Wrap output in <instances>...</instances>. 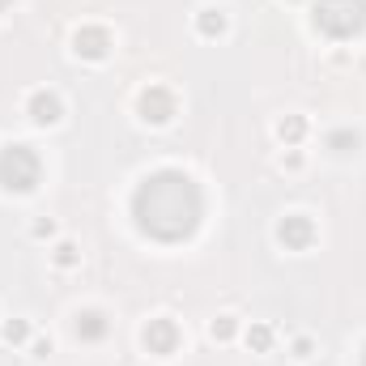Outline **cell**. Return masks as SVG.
<instances>
[{
  "mask_svg": "<svg viewBox=\"0 0 366 366\" xmlns=\"http://www.w3.org/2000/svg\"><path fill=\"white\" fill-rule=\"evenodd\" d=\"M4 341H26V324H21V320L4 324Z\"/></svg>",
  "mask_w": 366,
  "mask_h": 366,
  "instance_id": "11",
  "label": "cell"
},
{
  "mask_svg": "<svg viewBox=\"0 0 366 366\" xmlns=\"http://www.w3.org/2000/svg\"><path fill=\"white\" fill-rule=\"evenodd\" d=\"M0 9H9V0H0Z\"/></svg>",
  "mask_w": 366,
  "mask_h": 366,
  "instance_id": "15",
  "label": "cell"
},
{
  "mask_svg": "<svg viewBox=\"0 0 366 366\" xmlns=\"http://www.w3.org/2000/svg\"><path fill=\"white\" fill-rule=\"evenodd\" d=\"M77 55H85V60H102L107 55V47H111V34L102 30V26H85V30H77Z\"/></svg>",
  "mask_w": 366,
  "mask_h": 366,
  "instance_id": "7",
  "label": "cell"
},
{
  "mask_svg": "<svg viewBox=\"0 0 366 366\" xmlns=\"http://www.w3.org/2000/svg\"><path fill=\"white\" fill-rule=\"evenodd\" d=\"M38 175H43V162H38V154L30 145L0 149V188L4 192H34Z\"/></svg>",
  "mask_w": 366,
  "mask_h": 366,
  "instance_id": "3",
  "label": "cell"
},
{
  "mask_svg": "<svg viewBox=\"0 0 366 366\" xmlns=\"http://www.w3.org/2000/svg\"><path fill=\"white\" fill-rule=\"evenodd\" d=\"M277 235H281V243H286L290 252H303V247H311V239H316V226H311V217H303V213H290V217L277 226Z\"/></svg>",
  "mask_w": 366,
  "mask_h": 366,
  "instance_id": "5",
  "label": "cell"
},
{
  "mask_svg": "<svg viewBox=\"0 0 366 366\" xmlns=\"http://www.w3.org/2000/svg\"><path fill=\"white\" fill-rule=\"evenodd\" d=\"M145 345H149V354L171 358V354L179 350V328H175V320H149V324H145Z\"/></svg>",
  "mask_w": 366,
  "mask_h": 366,
  "instance_id": "4",
  "label": "cell"
},
{
  "mask_svg": "<svg viewBox=\"0 0 366 366\" xmlns=\"http://www.w3.org/2000/svg\"><path fill=\"white\" fill-rule=\"evenodd\" d=\"M200 188L192 183V175L183 171H154L136 196H132V213L136 226L158 239V243H179L200 226Z\"/></svg>",
  "mask_w": 366,
  "mask_h": 366,
  "instance_id": "1",
  "label": "cell"
},
{
  "mask_svg": "<svg viewBox=\"0 0 366 366\" xmlns=\"http://www.w3.org/2000/svg\"><path fill=\"white\" fill-rule=\"evenodd\" d=\"M362 366H366V350H362Z\"/></svg>",
  "mask_w": 366,
  "mask_h": 366,
  "instance_id": "16",
  "label": "cell"
},
{
  "mask_svg": "<svg viewBox=\"0 0 366 366\" xmlns=\"http://www.w3.org/2000/svg\"><path fill=\"white\" fill-rule=\"evenodd\" d=\"M316 26L328 38H354L366 26V0H316Z\"/></svg>",
  "mask_w": 366,
  "mask_h": 366,
  "instance_id": "2",
  "label": "cell"
},
{
  "mask_svg": "<svg viewBox=\"0 0 366 366\" xmlns=\"http://www.w3.org/2000/svg\"><path fill=\"white\" fill-rule=\"evenodd\" d=\"M72 252H77V247H72V243H64V247H60V264H72Z\"/></svg>",
  "mask_w": 366,
  "mask_h": 366,
  "instance_id": "14",
  "label": "cell"
},
{
  "mask_svg": "<svg viewBox=\"0 0 366 366\" xmlns=\"http://www.w3.org/2000/svg\"><path fill=\"white\" fill-rule=\"evenodd\" d=\"M200 30H205V34H217V30H222V17H200Z\"/></svg>",
  "mask_w": 366,
  "mask_h": 366,
  "instance_id": "12",
  "label": "cell"
},
{
  "mask_svg": "<svg viewBox=\"0 0 366 366\" xmlns=\"http://www.w3.org/2000/svg\"><path fill=\"white\" fill-rule=\"evenodd\" d=\"M77 337H81V341H102V337H107V320H102L98 311L77 316Z\"/></svg>",
  "mask_w": 366,
  "mask_h": 366,
  "instance_id": "9",
  "label": "cell"
},
{
  "mask_svg": "<svg viewBox=\"0 0 366 366\" xmlns=\"http://www.w3.org/2000/svg\"><path fill=\"white\" fill-rule=\"evenodd\" d=\"M141 111H145V119H154V124H166V119L175 115V94H171V90H162V85H154V90H145V98H141Z\"/></svg>",
  "mask_w": 366,
  "mask_h": 366,
  "instance_id": "6",
  "label": "cell"
},
{
  "mask_svg": "<svg viewBox=\"0 0 366 366\" xmlns=\"http://www.w3.org/2000/svg\"><path fill=\"white\" fill-rule=\"evenodd\" d=\"M303 132H307V124H303L298 115H294V119H281V124H277V136H281V141H298Z\"/></svg>",
  "mask_w": 366,
  "mask_h": 366,
  "instance_id": "10",
  "label": "cell"
},
{
  "mask_svg": "<svg viewBox=\"0 0 366 366\" xmlns=\"http://www.w3.org/2000/svg\"><path fill=\"white\" fill-rule=\"evenodd\" d=\"M235 333V324L230 320H222V324H213V337H230Z\"/></svg>",
  "mask_w": 366,
  "mask_h": 366,
  "instance_id": "13",
  "label": "cell"
},
{
  "mask_svg": "<svg viewBox=\"0 0 366 366\" xmlns=\"http://www.w3.org/2000/svg\"><path fill=\"white\" fill-rule=\"evenodd\" d=\"M30 119L34 124H55L60 119V98L55 94H30Z\"/></svg>",
  "mask_w": 366,
  "mask_h": 366,
  "instance_id": "8",
  "label": "cell"
}]
</instances>
